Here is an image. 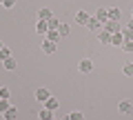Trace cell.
<instances>
[{
	"instance_id": "24",
	"label": "cell",
	"mask_w": 133,
	"mask_h": 120,
	"mask_svg": "<svg viewBox=\"0 0 133 120\" xmlns=\"http://www.w3.org/2000/svg\"><path fill=\"white\" fill-rule=\"evenodd\" d=\"M122 71H124V76H133V62H127Z\"/></svg>"
},
{
	"instance_id": "2",
	"label": "cell",
	"mask_w": 133,
	"mask_h": 120,
	"mask_svg": "<svg viewBox=\"0 0 133 120\" xmlns=\"http://www.w3.org/2000/svg\"><path fill=\"white\" fill-rule=\"evenodd\" d=\"M78 71H80V73H91V71H93V62H91V58H82L80 62H78Z\"/></svg>"
},
{
	"instance_id": "13",
	"label": "cell",
	"mask_w": 133,
	"mask_h": 120,
	"mask_svg": "<svg viewBox=\"0 0 133 120\" xmlns=\"http://www.w3.org/2000/svg\"><path fill=\"white\" fill-rule=\"evenodd\" d=\"M95 36H98V40H100L102 45H111V34H109V31H104V29H102V31H100V34H95Z\"/></svg>"
},
{
	"instance_id": "29",
	"label": "cell",
	"mask_w": 133,
	"mask_h": 120,
	"mask_svg": "<svg viewBox=\"0 0 133 120\" xmlns=\"http://www.w3.org/2000/svg\"><path fill=\"white\" fill-rule=\"evenodd\" d=\"M129 29H133V18H131V20H129Z\"/></svg>"
},
{
	"instance_id": "4",
	"label": "cell",
	"mask_w": 133,
	"mask_h": 120,
	"mask_svg": "<svg viewBox=\"0 0 133 120\" xmlns=\"http://www.w3.org/2000/svg\"><path fill=\"white\" fill-rule=\"evenodd\" d=\"M87 29H89V31H93V34H100V31H102V22L93 16V18H89V22H87Z\"/></svg>"
},
{
	"instance_id": "10",
	"label": "cell",
	"mask_w": 133,
	"mask_h": 120,
	"mask_svg": "<svg viewBox=\"0 0 133 120\" xmlns=\"http://www.w3.org/2000/svg\"><path fill=\"white\" fill-rule=\"evenodd\" d=\"M89 18H91V16L87 14V11H78V14H76V22L78 24H84V27H87V22H89Z\"/></svg>"
},
{
	"instance_id": "1",
	"label": "cell",
	"mask_w": 133,
	"mask_h": 120,
	"mask_svg": "<svg viewBox=\"0 0 133 120\" xmlns=\"http://www.w3.org/2000/svg\"><path fill=\"white\" fill-rule=\"evenodd\" d=\"M102 29H104V31H109V34L113 36V34H120V31H122V24H120L118 20H107V22L102 24Z\"/></svg>"
},
{
	"instance_id": "9",
	"label": "cell",
	"mask_w": 133,
	"mask_h": 120,
	"mask_svg": "<svg viewBox=\"0 0 133 120\" xmlns=\"http://www.w3.org/2000/svg\"><path fill=\"white\" fill-rule=\"evenodd\" d=\"M51 18H53V14H51V9H49V7H42V9L38 11V20H47V22H49Z\"/></svg>"
},
{
	"instance_id": "27",
	"label": "cell",
	"mask_w": 133,
	"mask_h": 120,
	"mask_svg": "<svg viewBox=\"0 0 133 120\" xmlns=\"http://www.w3.org/2000/svg\"><path fill=\"white\" fill-rule=\"evenodd\" d=\"M58 27H60V20H56V18L49 20V29H56V31H58Z\"/></svg>"
},
{
	"instance_id": "32",
	"label": "cell",
	"mask_w": 133,
	"mask_h": 120,
	"mask_svg": "<svg viewBox=\"0 0 133 120\" xmlns=\"http://www.w3.org/2000/svg\"><path fill=\"white\" fill-rule=\"evenodd\" d=\"M2 2H5V0H0V5H2Z\"/></svg>"
},
{
	"instance_id": "26",
	"label": "cell",
	"mask_w": 133,
	"mask_h": 120,
	"mask_svg": "<svg viewBox=\"0 0 133 120\" xmlns=\"http://www.w3.org/2000/svg\"><path fill=\"white\" fill-rule=\"evenodd\" d=\"M69 118H71V120H84V116H82L80 111H71V113H69Z\"/></svg>"
},
{
	"instance_id": "31",
	"label": "cell",
	"mask_w": 133,
	"mask_h": 120,
	"mask_svg": "<svg viewBox=\"0 0 133 120\" xmlns=\"http://www.w3.org/2000/svg\"><path fill=\"white\" fill-rule=\"evenodd\" d=\"M51 120H60V118H56V116H53V118H51Z\"/></svg>"
},
{
	"instance_id": "14",
	"label": "cell",
	"mask_w": 133,
	"mask_h": 120,
	"mask_svg": "<svg viewBox=\"0 0 133 120\" xmlns=\"http://www.w3.org/2000/svg\"><path fill=\"white\" fill-rule=\"evenodd\" d=\"M2 118H5V120H16V118H18V109H16V107H9V109L2 113Z\"/></svg>"
},
{
	"instance_id": "11",
	"label": "cell",
	"mask_w": 133,
	"mask_h": 120,
	"mask_svg": "<svg viewBox=\"0 0 133 120\" xmlns=\"http://www.w3.org/2000/svg\"><path fill=\"white\" fill-rule=\"evenodd\" d=\"M2 67H5L7 71H16L18 62H16V60H14V56H11V58H7V60H2Z\"/></svg>"
},
{
	"instance_id": "23",
	"label": "cell",
	"mask_w": 133,
	"mask_h": 120,
	"mask_svg": "<svg viewBox=\"0 0 133 120\" xmlns=\"http://www.w3.org/2000/svg\"><path fill=\"white\" fill-rule=\"evenodd\" d=\"M120 34L124 36V40H133V29H129V27H127V29H122Z\"/></svg>"
},
{
	"instance_id": "25",
	"label": "cell",
	"mask_w": 133,
	"mask_h": 120,
	"mask_svg": "<svg viewBox=\"0 0 133 120\" xmlns=\"http://www.w3.org/2000/svg\"><path fill=\"white\" fill-rule=\"evenodd\" d=\"M9 107H11V105H9V100H2V98H0V113H5Z\"/></svg>"
},
{
	"instance_id": "6",
	"label": "cell",
	"mask_w": 133,
	"mask_h": 120,
	"mask_svg": "<svg viewBox=\"0 0 133 120\" xmlns=\"http://www.w3.org/2000/svg\"><path fill=\"white\" fill-rule=\"evenodd\" d=\"M95 18L104 24L107 20H109V7H98V14H95Z\"/></svg>"
},
{
	"instance_id": "5",
	"label": "cell",
	"mask_w": 133,
	"mask_h": 120,
	"mask_svg": "<svg viewBox=\"0 0 133 120\" xmlns=\"http://www.w3.org/2000/svg\"><path fill=\"white\" fill-rule=\"evenodd\" d=\"M56 47H58V45H56V42H51V40H47V38H44V40H42V45H40V49H42L47 56H49V53H56Z\"/></svg>"
},
{
	"instance_id": "15",
	"label": "cell",
	"mask_w": 133,
	"mask_h": 120,
	"mask_svg": "<svg viewBox=\"0 0 133 120\" xmlns=\"http://www.w3.org/2000/svg\"><path fill=\"white\" fill-rule=\"evenodd\" d=\"M120 18H122V11L118 7H109V20H118L120 22Z\"/></svg>"
},
{
	"instance_id": "33",
	"label": "cell",
	"mask_w": 133,
	"mask_h": 120,
	"mask_svg": "<svg viewBox=\"0 0 133 120\" xmlns=\"http://www.w3.org/2000/svg\"><path fill=\"white\" fill-rule=\"evenodd\" d=\"M131 18H133V11H131Z\"/></svg>"
},
{
	"instance_id": "16",
	"label": "cell",
	"mask_w": 133,
	"mask_h": 120,
	"mask_svg": "<svg viewBox=\"0 0 133 120\" xmlns=\"http://www.w3.org/2000/svg\"><path fill=\"white\" fill-rule=\"evenodd\" d=\"M51 118H53V111H49L47 107H42L38 111V120H51Z\"/></svg>"
},
{
	"instance_id": "3",
	"label": "cell",
	"mask_w": 133,
	"mask_h": 120,
	"mask_svg": "<svg viewBox=\"0 0 133 120\" xmlns=\"http://www.w3.org/2000/svg\"><path fill=\"white\" fill-rule=\"evenodd\" d=\"M49 98H51V91H49V89H44V87H40V89H36V100L38 102H47Z\"/></svg>"
},
{
	"instance_id": "30",
	"label": "cell",
	"mask_w": 133,
	"mask_h": 120,
	"mask_svg": "<svg viewBox=\"0 0 133 120\" xmlns=\"http://www.w3.org/2000/svg\"><path fill=\"white\" fill-rule=\"evenodd\" d=\"M2 47H5V45H2V40H0V49H2Z\"/></svg>"
},
{
	"instance_id": "7",
	"label": "cell",
	"mask_w": 133,
	"mask_h": 120,
	"mask_svg": "<svg viewBox=\"0 0 133 120\" xmlns=\"http://www.w3.org/2000/svg\"><path fill=\"white\" fill-rule=\"evenodd\" d=\"M36 31H38L40 36H47V31H49V22H47V20H38V22H36Z\"/></svg>"
},
{
	"instance_id": "17",
	"label": "cell",
	"mask_w": 133,
	"mask_h": 120,
	"mask_svg": "<svg viewBox=\"0 0 133 120\" xmlns=\"http://www.w3.org/2000/svg\"><path fill=\"white\" fill-rule=\"evenodd\" d=\"M111 45H113V47H122L124 45V36L122 34H113L111 36Z\"/></svg>"
},
{
	"instance_id": "20",
	"label": "cell",
	"mask_w": 133,
	"mask_h": 120,
	"mask_svg": "<svg viewBox=\"0 0 133 120\" xmlns=\"http://www.w3.org/2000/svg\"><path fill=\"white\" fill-rule=\"evenodd\" d=\"M9 96H11L9 87H0V98H2V100H9Z\"/></svg>"
},
{
	"instance_id": "28",
	"label": "cell",
	"mask_w": 133,
	"mask_h": 120,
	"mask_svg": "<svg viewBox=\"0 0 133 120\" xmlns=\"http://www.w3.org/2000/svg\"><path fill=\"white\" fill-rule=\"evenodd\" d=\"M14 5H16V0H5V2H2V7H5V9H11Z\"/></svg>"
},
{
	"instance_id": "21",
	"label": "cell",
	"mask_w": 133,
	"mask_h": 120,
	"mask_svg": "<svg viewBox=\"0 0 133 120\" xmlns=\"http://www.w3.org/2000/svg\"><path fill=\"white\" fill-rule=\"evenodd\" d=\"M122 51L133 53V40H124V45H122Z\"/></svg>"
},
{
	"instance_id": "8",
	"label": "cell",
	"mask_w": 133,
	"mask_h": 120,
	"mask_svg": "<svg viewBox=\"0 0 133 120\" xmlns=\"http://www.w3.org/2000/svg\"><path fill=\"white\" fill-rule=\"evenodd\" d=\"M118 109H120V113L129 116V113H131V111H133V105H131V102H129V100H122V102H120V105H118Z\"/></svg>"
},
{
	"instance_id": "18",
	"label": "cell",
	"mask_w": 133,
	"mask_h": 120,
	"mask_svg": "<svg viewBox=\"0 0 133 120\" xmlns=\"http://www.w3.org/2000/svg\"><path fill=\"white\" fill-rule=\"evenodd\" d=\"M58 34H60L62 38H66V36L71 34V27H69V24H64V22H60V27H58Z\"/></svg>"
},
{
	"instance_id": "22",
	"label": "cell",
	"mask_w": 133,
	"mask_h": 120,
	"mask_svg": "<svg viewBox=\"0 0 133 120\" xmlns=\"http://www.w3.org/2000/svg\"><path fill=\"white\" fill-rule=\"evenodd\" d=\"M7 58H11V49L2 47V49H0V60H7Z\"/></svg>"
},
{
	"instance_id": "19",
	"label": "cell",
	"mask_w": 133,
	"mask_h": 120,
	"mask_svg": "<svg viewBox=\"0 0 133 120\" xmlns=\"http://www.w3.org/2000/svg\"><path fill=\"white\" fill-rule=\"evenodd\" d=\"M44 107H47V109H49V111H56V109H58V100H56V98H53V96H51V98H49V100H47V102H44Z\"/></svg>"
},
{
	"instance_id": "12",
	"label": "cell",
	"mask_w": 133,
	"mask_h": 120,
	"mask_svg": "<svg viewBox=\"0 0 133 120\" xmlns=\"http://www.w3.org/2000/svg\"><path fill=\"white\" fill-rule=\"evenodd\" d=\"M44 38H47V40H51V42H60V38H62V36L60 34H58V31H56V29H49V31H47V36H44Z\"/></svg>"
}]
</instances>
